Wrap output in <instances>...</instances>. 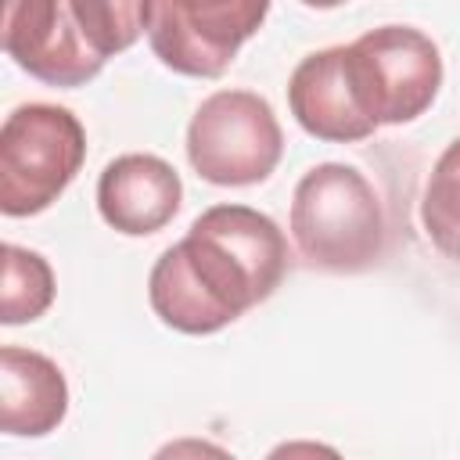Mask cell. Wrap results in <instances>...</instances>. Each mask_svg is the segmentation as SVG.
<instances>
[{"label": "cell", "mask_w": 460, "mask_h": 460, "mask_svg": "<svg viewBox=\"0 0 460 460\" xmlns=\"http://www.w3.org/2000/svg\"><path fill=\"white\" fill-rule=\"evenodd\" d=\"M183 205V183L180 172L144 151L119 155L104 165L97 180V212L101 219L126 234V237H147L172 223V216Z\"/></svg>", "instance_id": "obj_8"}, {"label": "cell", "mask_w": 460, "mask_h": 460, "mask_svg": "<svg viewBox=\"0 0 460 460\" xmlns=\"http://www.w3.org/2000/svg\"><path fill=\"white\" fill-rule=\"evenodd\" d=\"M147 32L140 0H18L4 7V50L47 86L90 83Z\"/></svg>", "instance_id": "obj_2"}, {"label": "cell", "mask_w": 460, "mask_h": 460, "mask_svg": "<svg viewBox=\"0 0 460 460\" xmlns=\"http://www.w3.org/2000/svg\"><path fill=\"white\" fill-rule=\"evenodd\" d=\"M151 460H237L230 449H223L219 442H208V438H194V435H183V438H172L165 442Z\"/></svg>", "instance_id": "obj_13"}, {"label": "cell", "mask_w": 460, "mask_h": 460, "mask_svg": "<svg viewBox=\"0 0 460 460\" xmlns=\"http://www.w3.org/2000/svg\"><path fill=\"white\" fill-rule=\"evenodd\" d=\"M420 226L428 241L453 262H460V137L435 158L420 198Z\"/></svg>", "instance_id": "obj_12"}, {"label": "cell", "mask_w": 460, "mask_h": 460, "mask_svg": "<svg viewBox=\"0 0 460 460\" xmlns=\"http://www.w3.org/2000/svg\"><path fill=\"white\" fill-rule=\"evenodd\" d=\"M270 4L255 0H158L147 4V43L155 58L194 79H216L259 32Z\"/></svg>", "instance_id": "obj_7"}, {"label": "cell", "mask_w": 460, "mask_h": 460, "mask_svg": "<svg viewBox=\"0 0 460 460\" xmlns=\"http://www.w3.org/2000/svg\"><path fill=\"white\" fill-rule=\"evenodd\" d=\"M291 241L320 273H367L381 262L388 226L374 183L345 162H320L295 183Z\"/></svg>", "instance_id": "obj_3"}, {"label": "cell", "mask_w": 460, "mask_h": 460, "mask_svg": "<svg viewBox=\"0 0 460 460\" xmlns=\"http://www.w3.org/2000/svg\"><path fill=\"white\" fill-rule=\"evenodd\" d=\"M284 155V129L255 90H216L187 122V158L216 187H252L270 180Z\"/></svg>", "instance_id": "obj_6"}, {"label": "cell", "mask_w": 460, "mask_h": 460, "mask_svg": "<svg viewBox=\"0 0 460 460\" xmlns=\"http://www.w3.org/2000/svg\"><path fill=\"white\" fill-rule=\"evenodd\" d=\"M266 460H345L334 446L313 442V438H288L266 453Z\"/></svg>", "instance_id": "obj_14"}, {"label": "cell", "mask_w": 460, "mask_h": 460, "mask_svg": "<svg viewBox=\"0 0 460 460\" xmlns=\"http://www.w3.org/2000/svg\"><path fill=\"white\" fill-rule=\"evenodd\" d=\"M4 288H0V320L7 327L40 320L54 302V270L50 262L22 244H4Z\"/></svg>", "instance_id": "obj_11"}, {"label": "cell", "mask_w": 460, "mask_h": 460, "mask_svg": "<svg viewBox=\"0 0 460 460\" xmlns=\"http://www.w3.org/2000/svg\"><path fill=\"white\" fill-rule=\"evenodd\" d=\"M86 158L83 122L61 108L29 101L0 126V212L11 219L47 212Z\"/></svg>", "instance_id": "obj_4"}, {"label": "cell", "mask_w": 460, "mask_h": 460, "mask_svg": "<svg viewBox=\"0 0 460 460\" xmlns=\"http://www.w3.org/2000/svg\"><path fill=\"white\" fill-rule=\"evenodd\" d=\"M288 108L295 122L331 144L367 140L377 126L359 111L345 72V47H323L305 54L288 79Z\"/></svg>", "instance_id": "obj_9"}, {"label": "cell", "mask_w": 460, "mask_h": 460, "mask_svg": "<svg viewBox=\"0 0 460 460\" xmlns=\"http://www.w3.org/2000/svg\"><path fill=\"white\" fill-rule=\"evenodd\" d=\"M345 72L359 111L374 126L420 119L442 90V54L413 25H377L345 47Z\"/></svg>", "instance_id": "obj_5"}, {"label": "cell", "mask_w": 460, "mask_h": 460, "mask_svg": "<svg viewBox=\"0 0 460 460\" xmlns=\"http://www.w3.org/2000/svg\"><path fill=\"white\" fill-rule=\"evenodd\" d=\"M288 273L284 230L252 205L205 208L147 277L155 316L180 334H216L266 302Z\"/></svg>", "instance_id": "obj_1"}, {"label": "cell", "mask_w": 460, "mask_h": 460, "mask_svg": "<svg viewBox=\"0 0 460 460\" xmlns=\"http://www.w3.org/2000/svg\"><path fill=\"white\" fill-rule=\"evenodd\" d=\"M68 413V381L61 367L32 349H0V428L18 438L58 431Z\"/></svg>", "instance_id": "obj_10"}]
</instances>
